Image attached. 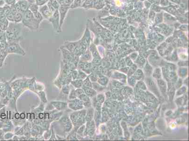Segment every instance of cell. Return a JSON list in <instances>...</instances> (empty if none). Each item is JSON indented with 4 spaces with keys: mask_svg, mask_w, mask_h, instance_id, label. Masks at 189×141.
Segmentation results:
<instances>
[{
    "mask_svg": "<svg viewBox=\"0 0 189 141\" xmlns=\"http://www.w3.org/2000/svg\"><path fill=\"white\" fill-rule=\"evenodd\" d=\"M27 1L29 4H33L36 2V0H27Z\"/></svg>",
    "mask_w": 189,
    "mask_h": 141,
    "instance_id": "2e32d148",
    "label": "cell"
},
{
    "mask_svg": "<svg viewBox=\"0 0 189 141\" xmlns=\"http://www.w3.org/2000/svg\"><path fill=\"white\" fill-rule=\"evenodd\" d=\"M23 20V14L17 12L15 15L14 22L17 23H22Z\"/></svg>",
    "mask_w": 189,
    "mask_h": 141,
    "instance_id": "9c48e42d",
    "label": "cell"
},
{
    "mask_svg": "<svg viewBox=\"0 0 189 141\" xmlns=\"http://www.w3.org/2000/svg\"><path fill=\"white\" fill-rule=\"evenodd\" d=\"M22 1V0H17V1Z\"/></svg>",
    "mask_w": 189,
    "mask_h": 141,
    "instance_id": "d6986e66",
    "label": "cell"
},
{
    "mask_svg": "<svg viewBox=\"0 0 189 141\" xmlns=\"http://www.w3.org/2000/svg\"><path fill=\"white\" fill-rule=\"evenodd\" d=\"M23 26L22 23H10L6 30L8 38L12 40H17L20 38L22 31Z\"/></svg>",
    "mask_w": 189,
    "mask_h": 141,
    "instance_id": "7a4b0ae2",
    "label": "cell"
},
{
    "mask_svg": "<svg viewBox=\"0 0 189 141\" xmlns=\"http://www.w3.org/2000/svg\"><path fill=\"white\" fill-rule=\"evenodd\" d=\"M33 15H34V18L36 19L37 21L40 24H41V22L43 21V20L44 19V18L43 17V16L41 14V13L39 12V11H38V12L34 14Z\"/></svg>",
    "mask_w": 189,
    "mask_h": 141,
    "instance_id": "30bf717a",
    "label": "cell"
},
{
    "mask_svg": "<svg viewBox=\"0 0 189 141\" xmlns=\"http://www.w3.org/2000/svg\"><path fill=\"white\" fill-rule=\"evenodd\" d=\"M72 2V0H64L60 4V6H65V7H69L70 8Z\"/></svg>",
    "mask_w": 189,
    "mask_h": 141,
    "instance_id": "7c38bea8",
    "label": "cell"
},
{
    "mask_svg": "<svg viewBox=\"0 0 189 141\" xmlns=\"http://www.w3.org/2000/svg\"><path fill=\"white\" fill-rule=\"evenodd\" d=\"M50 1L51 2V4L54 8L56 10H58L60 6V4H59V2L57 0H50Z\"/></svg>",
    "mask_w": 189,
    "mask_h": 141,
    "instance_id": "8fae6325",
    "label": "cell"
},
{
    "mask_svg": "<svg viewBox=\"0 0 189 141\" xmlns=\"http://www.w3.org/2000/svg\"><path fill=\"white\" fill-rule=\"evenodd\" d=\"M39 11L41 13V14L43 17L44 19H46L48 21L53 15V13L50 10L47 4L39 7Z\"/></svg>",
    "mask_w": 189,
    "mask_h": 141,
    "instance_id": "8992f818",
    "label": "cell"
},
{
    "mask_svg": "<svg viewBox=\"0 0 189 141\" xmlns=\"http://www.w3.org/2000/svg\"><path fill=\"white\" fill-rule=\"evenodd\" d=\"M22 24L31 30H37L41 24L34 18L33 13L29 10L23 14Z\"/></svg>",
    "mask_w": 189,
    "mask_h": 141,
    "instance_id": "6da1fadb",
    "label": "cell"
},
{
    "mask_svg": "<svg viewBox=\"0 0 189 141\" xmlns=\"http://www.w3.org/2000/svg\"><path fill=\"white\" fill-rule=\"evenodd\" d=\"M0 117H1V115H0Z\"/></svg>",
    "mask_w": 189,
    "mask_h": 141,
    "instance_id": "ffe728a7",
    "label": "cell"
},
{
    "mask_svg": "<svg viewBox=\"0 0 189 141\" xmlns=\"http://www.w3.org/2000/svg\"><path fill=\"white\" fill-rule=\"evenodd\" d=\"M4 0H0V6H3L5 4Z\"/></svg>",
    "mask_w": 189,
    "mask_h": 141,
    "instance_id": "9a60e30c",
    "label": "cell"
},
{
    "mask_svg": "<svg viewBox=\"0 0 189 141\" xmlns=\"http://www.w3.org/2000/svg\"><path fill=\"white\" fill-rule=\"evenodd\" d=\"M14 5L17 12L23 14L29 10V4L27 0H22L16 1Z\"/></svg>",
    "mask_w": 189,
    "mask_h": 141,
    "instance_id": "277c9868",
    "label": "cell"
},
{
    "mask_svg": "<svg viewBox=\"0 0 189 141\" xmlns=\"http://www.w3.org/2000/svg\"><path fill=\"white\" fill-rule=\"evenodd\" d=\"M49 21L51 23L52 27L55 31L57 33L61 32L60 30V19H59V14L58 10H56L52 15V17L50 18Z\"/></svg>",
    "mask_w": 189,
    "mask_h": 141,
    "instance_id": "3957f363",
    "label": "cell"
},
{
    "mask_svg": "<svg viewBox=\"0 0 189 141\" xmlns=\"http://www.w3.org/2000/svg\"><path fill=\"white\" fill-rule=\"evenodd\" d=\"M20 117H21V118H22V119H24V118L25 117V114H24V113H22V114H21V115H20Z\"/></svg>",
    "mask_w": 189,
    "mask_h": 141,
    "instance_id": "e0dca14e",
    "label": "cell"
},
{
    "mask_svg": "<svg viewBox=\"0 0 189 141\" xmlns=\"http://www.w3.org/2000/svg\"><path fill=\"white\" fill-rule=\"evenodd\" d=\"M39 6L37 5L36 3L29 4V10L31 11L33 14L39 11Z\"/></svg>",
    "mask_w": 189,
    "mask_h": 141,
    "instance_id": "ba28073f",
    "label": "cell"
},
{
    "mask_svg": "<svg viewBox=\"0 0 189 141\" xmlns=\"http://www.w3.org/2000/svg\"><path fill=\"white\" fill-rule=\"evenodd\" d=\"M57 1H58L59 2V4H60V3H62V1H64V0H57Z\"/></svg>",
    "mask_w": 189,
    "mask_h": 141,
    "instance_id": "ac0fdd59",
    "label": "cell"
},
{
    "mask_svg": "<svg viewBox=\"0 0 189 141\" xmlns=\"http://www.w3.org/2000/svg\"><path fill=\"white\" fill-rule=\"evenodd\" d=\"M8 50L10 52H19L20 53H21L24 52L23 49L20 46V45L16 43L11 44L9 47Z\"/></svg>",
    "mask_w": 189,
    "mask_h": 141,
    "instance_id": "52a82bcc",
    "label": "cell"
},
{
    "mask_svg": "<svg viewBox=\"0 0 189 141\" xmlns=\"http://www.w3.org/2000/svg\"><path fill=\"white\" fill-rule=\"evenodd\" d=\"M49 0H36V3L39 7L45 5L49 1Z\"/></svg>",
    "mask_w": 189,
    "mask_h": 141,
    "instance_id": "5bb4252c",
    "label": "cell"
},
{
    "mask_svg": "<svg viewBox=\"0 0 189 141\" xmlns=\"http://www.w3.org/2000/svg\"><path fill=\"white\" fill-rule=\"evenodd\" d=\"M80 2H81L80 0H73L72 4L70 6V8L74 9L78 7L80 5Z\"/></svg>",
    "mask_w": 189,
    "mask_h": 141,
    "instance_id": "4fadbf2b",
    "label": "cell"
},
{
    "mask_svg": "<svg viewBox=\"0 0 189 141\" xmlns=\"http://www.w3.org/2000/svg\"><path fill=\"white\" fill-rule=\"evenodd\" d=\"M70 8L65 6H60L58 9V12L59 14V19H60V26L59 28L61 32L62 31V27L64 24V21L65 20L66 15L68 14L69 10Z\"/></svg>",
    "mask_w": 189,
    "mask_h": 141,
    "instance_id": "5b68a950",
    "label": "cell"
}]
</instances>
